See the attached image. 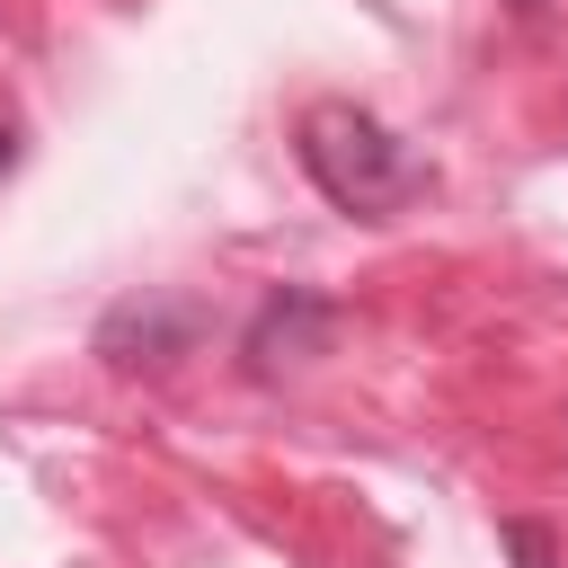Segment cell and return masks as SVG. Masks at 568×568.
Wrapping results in <instances>:
<instances>
[{"instance_id": "obj_5", "label": "cell", "mask_w": 568, "mask_h": 568, "mask_svg": "<svg viewBox=\"0 0 568 568\" xmlns=\"http://www.w3.org/2000/svg\"><path fill=\"white\" fill-rule=\"evenodd\" d=\"M18 169V115H0V178Z\"/></svg>"}, {"instance_id": "obj_2", "label": "cell", "mask_w": 568, "mask_h": 568, "mask_svg": "<svg viewBox=\"0 0 568 568\" xmlns=\"http://www.w3.org/2000/svg\"><path fill=\"white\" fill-rule=\"evenodd\" d=\"M195 337H204V311L195 302H178V293H124L106 320H98V364H115V373H160V364H178V355H195Z\"/></svg>"}, {"instance_id": "obj_1", "label": "cell", "mask_w": 568, "mask_h": 568, "mask_svg": "<svg viewBox=\"0 0 568 568\" xmlns=\"http://www.w3.org/2000/svg\"><path fill=\"white\" fill-rule=\"evenodd\" d=\"M293 160H302V178H311L337 213H355V222H382V213H399V204L426 186V160H417L373 106H355V98H320V106L302 115V133H293Z\"/></svg>"}, {"instance_id": "obj_4", "label": "cell", "mask_w": 568, "mask_h": 568, "mask_svg": "<svg viewBox=\"0 0 568 568\" xmlns=\"http://www.w3.org/2000/svg\"><path fill=\"white\" fill-rule=\"evenodd\" d=\"M497 541L515 550V568H559V550H550V532H541V524H506Z\"/></svg>"}, {"instance_id": "obj_3", "label": "cell", "mask_w": 568, "mask_h": 568, "mask_svg": "<svg viewBox=\"0 0 568 568\" xmlns=\"http://www.w3.org/2000/svg\"><path fill=\"white\" fill-rule=\"evenodd\" d=\"M328 337H337V302H328V293H311V284H284V293H266V302H257V320H248L240 355H248V373L266 382V373H284V364L328 355Z\"/></svg>"}]
</instances>
